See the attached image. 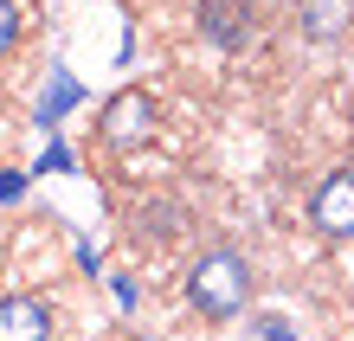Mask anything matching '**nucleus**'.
Listing matches in <instances>:
<instances>
[{
    "label": "nucleus",
    "instance_id": "39448f33",
    "mask_svg": "<svg viewBox=\"0 0 354 341\" xmlns=\"http://www.w3.org/2000/svg\"><path fill=\"white\" fill-rule=\"evenodd\" d=\"M52 335V309L39 296H7L0 303V341H46Z\"/></svg>",
    "mask_w": 354,
    "mask_h": 341
},
{
    "label": "nucleus",
    "instance_id": "0eeeda50",
    "mask_svg": "<svg viewBox=\"0 0 354 341\" xmlns=\"http://www.w3.org/2000/svg\"><path fill=\"white\" fill-rule=\"evenodd\" d=\"M252 341H297V335H290L283 315H258V322H252Z\"/></svg>",
    "mask_w": 354,
    "mask_h": 341
},
{
    "label": "nucleus",
    "instance_id": "7ed1b4c3",
    "mask_svg": "<svg viewBox=\"0 0 354 341\" xmlns=\"http://www.w3.org/2000/svg\"><path fill=\"white\" fill-rule=\"evenodd\" d=\"M309 219H316V232H328V239H354V167H335V174L316 187Z\"/></svg>",
    "mask_w": 354,
    "mask_h": 341
},
{
    "label": "nucleus",
    "instance_id": "f03ea898",
    "mask_svg": "<svg viewBox=\"0 0 354 341\" xmlns=\"http://www.w3.org/2000/svg\"><path fill=\"white\" fill-rule=\"evenodd\" d=\"M103 142L110 148H136V142H149V129H155V103L142 97V91H116L110 103H103Z\"/></svg>",
    "mask_w": 354,
    "mask_h": 341
},
{
    "label": "nucleus",
    "instance_id": "f257e3e1",
    "mask_svg": "<svg viewBox=\"0 0 354 341\" xmlns=\"http://www.w3.org/2000/svg\"><path fill=\"white\" fill-rule=\"evenodd\" d=\"M245 296H252V270H245L239 251H206V258L187 270V303H194L200 315H213V322L239 315Z\"/></svg>",
    "mask_w": 354,
    "mask_h": 341
},
{
    "label": "nucleus",
    "instance_id": "6e6552de",
    "mask_svg": "<svg viewBox=\"0 0 354 341\" xmlns=\"http://www.w3.org/2000/svg\"><path fill=\"white\" fill-rule=\"evenodd\" d=\"M13 39H19V13H13V0H0V58L13 52Z\"/></svg>",
    "mask_w": 354,
    "mask_h": 341
},
{
    "label": "nucleus",
    "instance_id": "423d86ee",
    "mask_svg": "<svg viewBox=\"0 0 354 341\" xmlns=\"http://www.w3.org/2000/svg\"><path fill=\"white\" fill-rule=\"evenodd\" d=\"M348 19V0H303V33L309 39H335Z\"/></svg>",
    "mask_w": 354,
    "mask_h": 341
},
{
    "label": "nucleus",
    "instance_id": "20e7f679",
    "mask_svg": "<svg viewBox=\"0 0 354 341\" xmlns=\"http://www.w3.org/2000/svg\"><path fill=\"white\" fill-rule=\"evenodd\" d=\"M200 26H206L213 46L239 52L245 39L258 33V7H252V0H200Z\"/></svg>",
    "mask_w": 354,
    "mask_h": 341
}]
</instances>
